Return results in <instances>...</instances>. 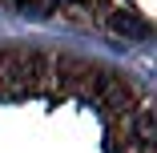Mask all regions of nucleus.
I'll return each mask as SVG.
<instances>
[{"instance_id":"3","label":"nucleus","mask_w":157,"mask_h":153,"mask_svg":"<svg viewBox=\"0 0 157 153\" xmlns=\"http://www.w3.org/2000/svg\"><path fill=\"white\" fill-rule=\"evenodd\" d=\"M101 20L113 28L117 36H125V40H149V33H153V28H149V20H141V16H137V12H129V8L105 12Z\"/></svg>"},{"instance_id":"4","label":"nucleus","mask_w":157,"mask_h":153,"mask_svg":"<svg viewBox=\"0 0 157 153\" xmlns=\"http://www.w3.org/2000/svg\"><path fill=\"white\" fill-rule=\"evenodd\" d=\"M60 4L65 0H12V12H20V16H52V12H60Z\"/></svg>"},{"instance_id":"1","label":"nucleus","mask_w":157,"mask_h":153,"mask_svg":"<svg viewBox=\"0 0 157 153\" xmlns=\"http://www.w3.org/2000/svg\"><path fill=\"white\" fill-rule=\"evenodd\" d=\"M48 81V56L33 48H0V101H24Z\"/></svg>"},{"instance_id":"2","label":"nucleus","mask_w":157,"mask_h":153,"mask_svg":"<svg viewBox=\"0 0 157 153\" xmlns=\"http://www.w3.org/2000/svg\"><path fill=\"white\" fill-rule=\"evenodd\" d=\"M97 77L101 69L89 65V60H77V56H48V81L56 85L60 97H93L97 89Z\"/></svg>"}]
</instances>
